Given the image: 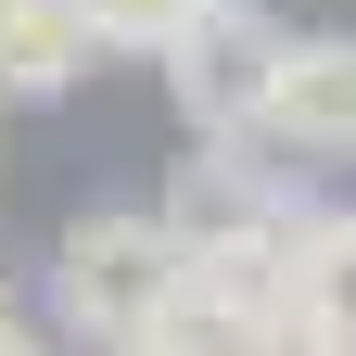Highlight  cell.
Returning <instances> with one entry per match:
<instances>
[{
    "label": "cell",
    "mask_w": 356,
    "mask_h": 356,
    "mask_svg": "<svg viewBox=\"0 0 356 356\" xmlns=\"http://www.w3.org/2000/svg\"><path fill=\"white\" fill-rule=\"evenodd\" d=\"M305 216H318V191H305L267 140H191V153H178V178H165V204H153V229L191 254V267H204V254L280 267Z\"/></svg>",
    "instance_id": "6da1fadb"
},
{
    "label": "cell",
    "mask_w": 356,
    "mask_h": 356,
    "mask_svg": "<svg viewBox=\"0 0 356 356\" xmlns=\"http://www.w3.org/2000/svg\"><path fill=\"white\" fill-rule=\"evenodd\" d=\"M51 305H64V331L76 343H140L178 318V242L153 229V204H89L64 254H51Z\"/></svg>",
    "instance_id": "7a4b0ae2"
},
{
    "label": "cell",
    "mask_w": 356,
    "mask_h": 356,
    "mask_svg": "<svg viewBox=\"0 0 356 356\" xmlns=\"http://www.w3.org/2000/svg\"><path fill=\"white\" fill-rule=\"evenodd\" d=\"M280 13L267 0H204L191 26L165 38V89H178V115H191V140H254V89H267V64H280Z\"/></svg>",
    "instance_id": "3957f363"
},
{
    "label": "cell",
    "mask_w": 356,
    "mask_h": 356,
    "mask_svg": "<svg viewBox=\"0 0 356 356\" xmlns=\"http://www.w3.org/2000/svg\"><path fill=\"white\" fill-rule=\"evenodd\" d=\"M254 140L267 153H305V165H343L356 153V38H280V64H267V89H254Z\"/></svg>",
    "instance_id": "277c9868"
},
{
    "label": "cell",
    "mask_w": 356,
    "mask_h": 356,
    "mask_svg": "<svg viewBox=\"0 0 356 356\" xmlns=\"http://www.w3.org/2000/svg\"><path fill=\"white\" fill-rule=\"evenodd\" d=\"M280 305L356 356V204H318V216L293 229V254H280Z\"/></svg>",
    "instance_id": "5b68a950"
},
{
    "label": "cell",
    "mask_w": 356,
    "mask_h": 356,
    "mask_svg": "<svg viewBox=\"0 0 356 356\" xmlns=\"http://www.w3.org/2000/svg\"><path fill=\"white\" fill-rule=\"evenodd\" d=\"M76 76H89L76 0H0V102H64Z\"/></svg>",
    "instance_id": "8992f818"
},
{
    "label": "cell",
    "mask_w": 356,
    "mask_h": 356,
    "mask_svg": "<svg viewBox=\"0 0 356 356\" xmlns=\"http://www.w3.org/2000/svg\"><path fill=\"white\" fill-rule=\"evenodd\" d=\"M204 0H76V26H89V51H165L178 26H191Z\"/></svg>",
    "instance_id": "52a82bcc"
},
{
    "label": "cell",
    "mask_w": 356,
    "mask_h": 356,
    "mask_svg": "<svg viewBox=\"0 0 356 356\" xmlns=\"http://www.w3.org/2000/svg\"><path fill=\"white\" fill-rule=\"evenodd\" d=\"M0 356H64V343H51V331H26V318H13V331H0Z\"/></svg>",
    "instance_id": "ba28073f"
},
{
    "label": "cell",
    "mask_w": 356,
    "mask_h": 356,
    "mask_svg": "<svg viewBox=\"0 0 356 356\" xmlns=\"http://www.w3.org/2000/svg\"><path fill=\"white\" fill-rule=\"evenodd\" d=\"M115 356H191V343H178V331H140V343H115Z\"/></svg>",
    "instance_id": "9c48e42d"
},
{
    "label": "cell",
    "mask_w": 356,
    "mask_h": 356,
    "mask_svg": "<svg viewBox=\"0 0 356 356\" xmlns=\"http://www.w3.org/2000/svg\"><path fill=\"white\" fill-rule=\"evenodd\" d=\"M0 331H13V280H0Z\"/></svg>",
    "instance_id": "30bf717a"
}]
</instances>
